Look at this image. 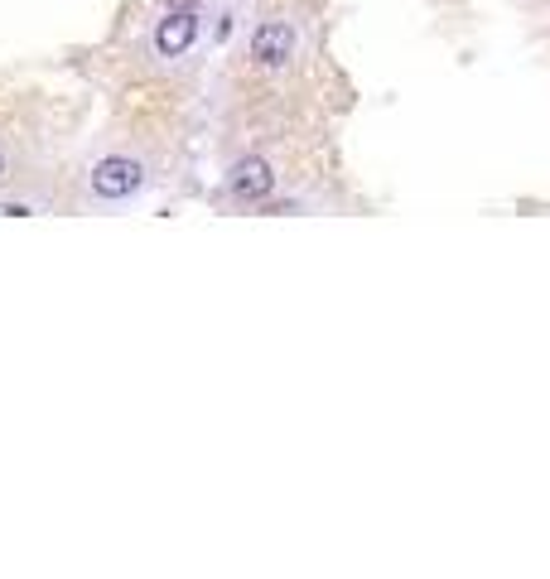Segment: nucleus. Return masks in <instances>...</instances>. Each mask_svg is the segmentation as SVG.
<instances>
[{
  "instance_id": "f257e3e1",
  "label": "nucleus",
  "mask_w": 550,
  "mask_h": 579,
  "mask_svg": "<svg viewBox=\"0 0 550 579\" xmlns=\"http://www.w3.org/2000/svg\"><path fill=\"white\" fill-rule=\"evenodd\" d=\"M247 54L256 73H285L295 63V54H300V29L290 25L285 15H271V20H261L251 29Z\"/></svg>"
},
{
  "instance_id": "f03ea898",
  "label": "nucleus",
  "mask_w": 550,
  "mask_h": 579,
  "mask_svg": "<svg viewBox=\"0 0 550 579\" xmlns=\"http://www.w3.org/2000/svg\"><path fill=\"white\" fill-rule=\"evenodd\" d=\"M87 184H92V198H102V203H126V198H136L145 189V169L136 160H126V155H107L92 169Z\"/></svg>"
},
{
  "instance_id": "7ed1b4c3",
  "label": "nucleus",
  "mask_w": 550,
  "mask_h": 579,
  "mask_svg": "<svg viewBox=\"0 0 550 579\" xmlns=\"http://www.w3.org/2000/svg\"><path fill=\"white\" fill-rule=\"evenodd\" d=\"M227 193H232L237 203H271L275 169L266 165L261 155H247V160H237L232 174H227Z\"/></svg>"
},
{
  "instance_id": "20e7f679",
  "label": "nucleus",
  "mask_w": 550,
  "mask_h": 579,
  "mask_svg": "<svg viewBox=\"0 0 550 579\" xmlns=\"http://www.w3.org/2000/svg\"><path fill=\"white\" fill-rule=\"evenodd\" d=\"M198 34H203L198 10H169L165 20L155 25V54L160 58H184L193 44H198Z\"/></svg>"
},
{
  "instance_id": "39448f33",
  "label": "nucleus",
  "mask_w": 550,
  "mask_h": 579,
  "mask_svg": "<svg viewBox=\"0 0 550 579\" xmlns=\"http://www.w3.org/2000/svg\"><path fill=\"white\" fill-rule=\"evenodd\" d=\"M169 10H198V0H169Z\"/></svg>"
},
{
  "instance_id": "423d86ee",
  "label": "nucleus",
  "mask_w": 550,
  "mask_h": 579,
  "mask_svg": "<svg viewBox=\"0 0 550 579\" xmlns=\"http://www.w3.org/2000/svg\"><path fill=\"white\" fill-rule=\"evenodd\" d=\"M0 179H5V155H0Z\"/></svg>"
}]
</instances>
